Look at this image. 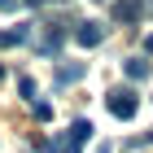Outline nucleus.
I'll return each mask as SVG.
<instances>
[{"label": "nucleus", "instance_id": "f8f14e48", "mask_svg": "<svg viewBox=\"0 0 153 153\" xmlns=\"http://www.w3.org/2000/svg\"><path fill=\"white\" fill-rule=\"evenodd\" d=\"M0 48H9V44H4V31H0Z\"/></svg>", "mask_w": 153, "mask_h": 153}, {"label": "nucleus", "instance_id": "6e6552de", "mask_svg": "<svg viewBox=\"0 0 153 153\" xmlns=\"http://www.w3.org/2000/svg\"><path fill=\"white\" fill-rule=\"evenodd\" d=\"M18 92H22V101H35V83L22 74V79H18Z\"/></svg>", "mask_w": 153, "mask_h": 153}, {"label": "nucleus", "instance_id": "0eeeda50", "mask_svg": "<svg viewBox=\"0 0 153 153\" xmlns=\"http://www.w3.org/2000/svg\"><path fill=\"white\" fill-rule=\"evenodd\" d=\"M74 79H83V61H70V66H61V70H57V88H66V83H74Z\"/></svg>", "mask_w": 153, "mask_h": 153}, {"label": "nucleus", "instance_id": "f03ea898", "mask_svg": "<svg viewBox=\"0 0 153 153\" xmlns=\"http://www.w3.org/2000/svg\"><path fill=\"white\" fill-rule=\"evenodd\" d=\"M105 105H109V114L114 118H136V109H140V96H136V88H114V92L105 96Z\"/></svg>", "mask_w": 153, "mask_h": 153}, {"label": "nucleus", "instance_id": "423d86ee", "mask_svg": "<svg viewBox=\"0 0 153 153\" xmlns=\"http://www.w3.org/2000/svg\"><path fill=\"white\" fill-rule=\"evenodd\" d=\"M149 70H153V66H149L144 57H127V61H123V74H127L131 83H144V79H149Z\"/></svg>", "mask_w": 153, "mask_h": 153}, {"label": "nucleus", "instance_id": "20e7f679", "mask_svg": "<svg viewBox=\"0 0 153 153\" xmlns=\"http://www.w3.org/2000/svg\"><path fill=\"white\" fill-rule=\"evenodd\" d=\"M101 39H105V22H79L74 26V44L79 48H96Z\"/></svg>", "mask_w": 153, "mask_h": 153}, {"label": "nucleus", "instance_id": "39448f33", "mask_svg": "<svg viewBox=\"0 0 153 153\" xmlns=\"http://www.w3.org/2000/svg\"><path fill=\"white\" fill-rule=\"evenodd\" d=\"M114 18L123 26H136L144 18V4H140V0H114Z\"/></svg>", "mask_w": 153, "mask_h": 153}, {"label": "nucleus", "instance_id": "ddd939ff", "mask_svg": "<svg viewBox=\"0 0 153 153\" xmlns=\"http://www.w3.org/2000/svg\"><path fill=\"white\" fill-rule=\"evenodd\" d=\"M101 153H109V149H101Z\"/></svg>", "mask_w": 153, "mask_h": 153}, {"label": "nucleus", "instance_id": "f257e3e1", "mask_svg": "<svg viewBox=\"0 0 153 153\" xmlns=\"http://www.w3.org/2000/svg\"><path fill=\"white\" fill-rule=\"evenodd\" d=\"M92 123H88V118H74L70 123V131H57V136H53V140H44L39 144V153H79L83 144L92 140Z\"/></svg>", "mask_w": 153, "mask_h": 153}, {"label": "nucleus", "instance_id": "9b49d317", "mask_svg": "<svg viewBox=\"0 0 153 153\" xmlns=\"http://www.w3.org/2000/svg\"><path fill=\"white\" fill-rule=\"evenodd\" d=\"M144 48H149V53H153V35H149V39H144Z\"/></svg>", "mask_w": 153, "mask_h": 153}, {"label": "nucleus", "instance_id": "9d476101", "mask_svg": "<svg viewBox=\"0 0 153 153\" xmlns=\"http://www.w3.org/2000/svg\"><path fill=\"white\" fill-rule=\"evenodd\" d=\"M140 4H144V13H153V0H140Z\"/></svg>", "mask_w": 153, "mask_h": 153}, {"label": "nucleus", "instance_id": "1a4fd4ad", "mask_svg": "<svg viewBox=\"0 0 153 153\" xmlns=\"http://www.w3.org/2000/svg\"><path fill=\"white\" fill-rule=\"evenodd\" d=\"M31 109H35L39 123H44V118H53V105H48V101H31Z\"/></svg>", "mask_w": 153, "mask_h": 153}, {"label": "nucleus", "instance_id": "7ed1b4c3", "mask_svg": "<svg viewBox=\"0 0 153 153\" xmlns=\"http://www.w3.org/2000/svg\"><path fill=\"white\" fill-rule=\"evenodd\" d=\"M61 44H66V26H61V22H53V26H44V39L35 44V53H39V57H57V53H61Z\"/></svg>", "mask_w": 153, "mask_h": 153}]
</instances>
